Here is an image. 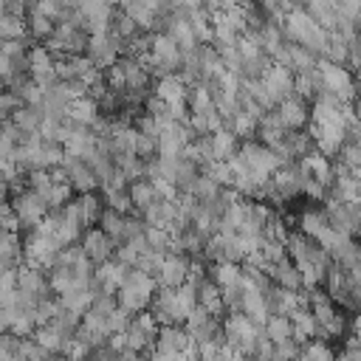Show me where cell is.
I'll list each match as a JSON object with an SVG mask.
<instances>
[{
  "mask_svg": "<svg viewBox=\"0 0 361 361\" xmlns=\"http://www.w3.org/2000/svg\"><path fill=\"white\" fill-rule=\"evenodd\" d=\"M155 288H158V285H155L152 276H147V274L130 268L127 276H124V282H121V288L116 290V305H118L127 316H135V313H141V310L149 307V299H152Z\"/></svg>",
  "mask_w": 361,
  "mask_h": 361,
  "instance_id": "cell-1",
  "label": "cell"
},
{
  "mask_svg": "<svg viewBox=\"0 0 361 361\" xmlns=\"http://www.w3.org/2000/svg\"><path fill=\"white\" fill-rule=\"evenodd\" d=\"M56 254H59V245L42 228H31L25 234V240L20 243V257L25 259L23 265H31V268H39V271H51Z\"/></svg>",
  "mask_w": 361,
  "mask_h": 361,
  "instance_id": "cell-2",
  "label": "cell"
},
{
  "mask_svg": "<svg viewBox=\"0 0 361 361\" xmlns=\"http://www.w3.org/2000/svg\"><path fill=\"white\" fill-rule=\"evenodd\" d=\"M316 76H319V93H330L338 102H353L355 99V82H353V71H347L344 65H333L324 59H316Z\"/></svg>",
  "mask_w": 361,
  "mask_h": 361,
  "instance_id": "cell-3",
  "label": "cell"
},
{
  "mask_svg": "<svg viewBox=\"0 0 361 361\" xmlns=\"http://www.w3.org/2000/svg\"><path fill=\"white\" fill-rule=\"evenodd\" d=\"M237 155L243 158V164L248 166V172H251V178H254L257 183H268L271 175L282 166V161L274 155V149L262 147L259 141H240Z\"/></svg>",
  "mask_w": 361,
  "mask_h": 361,
  "instance_id": "cell-4",
  "label": "cell"
},
{
  "mask_svg": "<svg viewBox=\"0 0 361 361\" xmlns=\"http://www.w3.org/2000/svg\"><path fill=\"white\" fill-rule=\"evenodd\" d=\"M220 330H223V338L234 347V353H243V355L251 353L257 336L262 333V327H257V324H254L245 313H240V310H231V313L220 322Z\"/></svg>",
  "mask_w": 361,
  "mask_h": 361,
  "instance_id": "cell-5",
  "label": "cell"
},
{
  "mask_svg": "<svg viewBox=\"0 0 361 361\" xmlns=\"http://www.w3.org/2000/svg\"><path fill=\"white\" fill-rule=\"evenodd\" d=\"M302 180H305V172H302V166H299L296 161L282 164V166L271 175V180H268V200H274V203H288V200L299 197V195H302Z\"/></svg>",
  "mask_w": 361,
  "mask_h": 361,
  "instance_id": "cell-6",
  "label": "cell"
},
{
  "mask_svg": "<svg viewBox=\"0 0 361 361\" xmlns=\"http://www.w3.org/2000/svg\"><path fill=\"white\" fill-rule=\"evenodd\" d=\"M158 322H155V316L149 313V310H141V313H135V316H130V322H127V327H124V347L130 350V353H144V350H149L152 347V341H155V336H158Z\"/></svg>",
  "mask_w": 361,
  "mask_h": 361,
  "instance_id": "cell-7",
  "label": "cell"
},
{
  "mask_svg": "<svg viewBox=\"0 0 361 361\" xmlns=\"http://www.w3.org/2000/svg\"><path fill=\"white\" fill-rule=\"evenodd\" d=\"M85 45H87V34L73 28V25H68V23H56L54 34L45 39V48L54 54V59L79 56V54H85Z\"/></svg>",
  "mask_w": 361,
  "mask_h": 361,
  "instance_id": "cell-8",
  "label": "cell"
},
{
  "mask_svg": "<svg viewBox=\"0 0 361 361\" xmlns=\"http://www.w3.org/2000/svg\"><path fill=\"white\" fill-rule=\"evenodd\" d=\"M8 209H11L14 220H17V226H20V228H28V231H31L34 226H39L42 217L48 214V206H45L42 197L34 195L31 189H25V192H20V195H11V197H8Z\"/></svg>",
  "mask_w": 361,
  "mask_h": 361,
  "instance_id": "cell-9",
  "label": "cell"
},
{
  "mask_svg": "<svg viewBox=\"0 0 361 361\" xmlns=\"http://www.w3.org/2000/svg\"><path fill=\"white\" fill-rule=\"evenodd\" d=\"M85 56H87V62H90L96 71H104V68H110V65L118 62V56H121V42H118L110 31H104V34H87Z\"/></svg>",
  "mask_w": 361,
  "mask_h": 361,
  "instance_id": "cell-10",
  "label": "cell"
},
{
  "mask_svg": "<svg viewBox=\"0 0 361 361\" xmlns=\"http://www.w3.org/2000/svg\"><path fill=\"white\" fill-rule=\"evenodd\" d=\"M54 54L45 48V45H28V54H25V73H28V79L39 87V90H45L48 85H54L56 82V73H54Z\"/></svg>",
  "mask_w": 361,
  "mask_h": 361,
  "instance_id": "cell-11",
  "label": "cell"
},
{
  "mask_svg": "<svg viewBox=\"0 0 361 361\" xmlns=\"http://www.w3.org/2000/svg\"><path fill=\"white\" fill-rule=\"evenodd\" d=\"M322 203H324L322 212H324L327 223L336 231H341V234H347V237L355 240V231H358V203H341V200H336L330 195Z\"/></svg>",
  "mask_w": 361,
  "mask_h": 361,
  "instance_id": "cell-12",
  "label": "cell"
},
{
  "mask_svg": "<svg viewBox=\"0 0 361 361\" xmlns=\"http://www.w3.org/2000/svg\"><path fill=\"white\" fill-rule=\"evenodd\" d=\"M59 166H62V172H65V183L71 186V192H73V195H87V192H96L99 180H96V175L90 172V166H87L85 161L65 155Z\"/></svg>",
  "mask_w": 361,
  "mask_h": 361,
  "instance_id": "cell-13",
  "label": "cell"
},
{
  "mask_svg": "<svg viewBox=\"0 0 361 361\" xmlns=\"http://www.w3.org/2000/svg\"><path fill=\"white\" fill-rule=\"evenodd\" d=\"M183 330L189 336L192 344H200V341H212V338H220L223 330H220V319L217 316H209L206 310L195 307L189 313V319L183 322Z\"/></svg>",
  "mask_w": 361,
  "mask_h": 361,
  "instance_id": "cell-14",
  "label": "cell"
},
{
  "mask_svg": "<svg viewBox=\"0 0 361 361\" xmlns=\"http://www.w3.org/2000/svg\"><path fill=\"white\" fill-rule=\"evenodd\" d=\"M79 245H82L85 257H87L93 265H102V262L113 259V251H116L113 240H110V237H107L102 228H96V226L82 231V240H79Z\"/></svg>",
  "mask_w": 361,
  "mask_h": 361,
  "instance_id": "cell-15",
  "label": "cell"
},
{
  "mask_svg": "<svg viewBox=\"0 0 361 361\" xmlns=\"http://www.w3.org/2000/svg\"><path fill=\"white\" fill-rule=\"evenodd\" d=\"M262 85H265V90H268V96L279 104L282 99H288V96H293V73L288 71V68H279V65H268L259 76H257Z\"/></svg>",
  "mask_w": 361,
  "mask_h": 361,
  "instance_id": "cell-16",
  "label": "cell"
},
{
  "mask_svg": "<svg viewBox=\"0 0 361 361\" xmlns=\"http://www.w3.org/2000/svg\"><path fill=\"white\" fill-rule=\"evenodd\" d=\"M189 274V257L183 254H164V262L155 274V285L158 288H180L186 282Z\"/></svg>",
  "mask_w": 361,
  "mask_h": 361,
  "instance_id": "cell-17",
  "label": "cell"
},
{
  "mask_svg": "<svg viewBox=\"0 0 361 361\" xmlns=\"http://www.w3.org/2000/svg\"><path fill=\"white\" fill-rule=\"evenodd\" d=\"M192 347L186 330L180 324H161L158 327V336L152 341V350H161V353H172V355H186V350Z\"/></svg>",
  "mask_w": 361,
  "mask_h": 361,
  "instance_id": "cell-18",
  "label": "cell"
},
{
  "mask_svg": "<svg viewBox=\"0 0 361 361\" xmlns=\"http://www.w3.org/2000/svg\"><path fill=\"white\" fill-rule=\"evenodd\" d=\"M274 113H276V118H279V124L285 127V130H305L307 127V102H302V99H296V96H288V99H282L276 107H274Z\"/></svg>",
  "mask_w": 361,
  "mask_h": 361,
  "instance_id": "cell-19",
  "label": "cell"
},
{
  "mask_svg": "<svg viewBox=\"0 0 361 361\" xmlns=\"http://www.w3.org/2000/svg\"><path fill=\"white\" fill-rule=\"evenodd\" d=\"M265 299H268V310L276 316H290L293 310L305 307V290H285V288L271 285Z\"/></svg>",
  "mask_w": 361,
  "mask_h": 361,
  "instance_id": "cell-20",
  "label": "cell"
},
{
  "mask_svg": "<svg viewBox=\"0 0 361 361\" xmlns=\"http://www.w3.org/2000/svg\"><path fill=\"white\" fill-rule=\"evenodd\" d=\"M296 164L302 166V172H305L307 178H313V180H319L324 189H330V183H333V161H330V158H324L322 152L310 149V152L302 155Z\"/></svg>",
  "mask_w": 361,
  "mask_h": 361,
  "instance_id": "cell-21",
  "label": "cell"
},
{
  "mask_svg": "<svg viewBox=\"0 0 361 361\" xmlns=\"http://www.w3.org/2000/svg\"><path fill=\"white\" fill-rule=\"evenodd\" d=\"M17 290H23V293H28V296H34V299L51 296L45 271L31 268V265H20V268H17Z\"/></svg>",
  "mask_w": 361,
  "mask_h": 361,
  "instance_id": "cell-22",
  "label": "cell"
},
{
  "mask_svg": "<svg viewBox=\"0 0 361 361\" xmlns=\"http://www.w3.org/2000/svg\"><path fill=\"white\" fill-rule=\"evenodd\" d=\"M243 285V282H240ZM240 313H245L257 327H262L265 324V319L271 316V310H268V299H265V293L262 290H254V288H245L243 285V299H240Z\"/></svg>",
  "mask_w": 361,
  "mask_h": 361,
  "instance_id": "cell-23",
  "label": "cell"
},
{
  "mask_svg": "<svg viewBox=\"0 0 361 361\" xmlns=\"http://www.w3.org/2000/svg\"><path fill=\"white\" fill-rule=\"evenodd\" d=\"M175 214H178L175 200H155L152 206H147V209L141 212V223L149 226V228H164V231H166V228L172 226Z\"/></svg>",
  "mask_w": 361,
  "mask_h": 361,
  "instance_id": "cell-24",
  "label": "cell"
},
{
  "mask_svg": "<svg viewBox=\"0 0 361 361\" xmlns=\"http://www.w3.org/2000/svg\"><path fill=\"white\" fill-rule=\"evenodd\" d=\"M186 93L189 87L180 82L178 73H166V76H158L155 87H152V96L161 99L164 104H175V102H186Z\"/></svg>",
  "mask_w": 361,
  "mask_h": 361,
  "instance_id": "cell-25",
  "label": "cell"
},
{
  "mask_svg": "<svg viewBox=\"0 0 361 361\" xmlns=\"http://www.w3.org/2000/svg\"><path fill=\"white\" fill-rule=\"evenodd\" d=\"M195 288V299H197V307L206 310L209 316H220L223 313V299H220V288L206 276L200 282L192 285Z\"/></svg>",
  "mask_w": 361,
  "mask_h": 361,
  "instance_id": "cell-26",
  "label": "cell"
},
{
  "mask_svg": "<svg viewBox=\"0 0 361 361\" xmlns=\"http://www.w3.org/2000/svg\"><path fill=\"white\" fill-rule=\"evenodd\" d=\"M285 133H288V130L279 124L276 113L271 110V113H262V116H259V121H257V133H254V135L259 138V144H262V147L274 149V147L285 138Z\"/></svg>",
  "mask_w": 361,
  "mask_h": 361,
  "instance_id": "cell-27",
  "label": "cell"
},
{
  "mask_svg": "<svg viewBox=\"0 0 361 361\" xmlns=\"http://www.w3.org/2000/svg\"><path fill=\"white\" fill-rule=\"evenodd\" d=\"M209 147H212V161H228L237 152L240 138L228 127H220V130L209 133Z\"/></svg>",
  "mask_w": 361,
  "mask_h": 361,
  "instance_id": "cell-28",
  "label": "cell"
},
{
  "mask_svg": "<svg viewBox=\"0 0 361 361\" xmlns=\"http://www.w3.org/2000/svg\"><path fill=\"white\" fill-rule=\"evenodd\" d=\"M65 116L73 121V124H82V127H90L102 113H99V104L90 99V96H82V99H73L68 102L65 107Z\"/></svg>",
  "mask_w": 361,
  "mask_h": 361,
  "instance_id": "cell-29",
  "label": "cell"
},
{
  "mask_svg": "<svg viewBox=\"0 0 361 361\" xmlns=\"http://www.w3.org/2000/svg\"><path fill=\"white\" fill-rule=\"evenodd\" d=\"M127 197H130L133 212H144L147 206H152V203L158 200V192H155L152 180L138 178V180H130V183H127Z\"/></svg>",
  "mask_w": 361,
  "mask_h": 361,
  "instance_id": "cell-30",
  "label": "cell"
},
{
  "mask_svg": "<svg viewBox=\"0 0 361 361\" xmlns=\"http://www.w3.org/2000/svg\"><path fill=\"white\" fill-rule=\"evenodd\" d=\"M73 200H76V212H79V223H82V228H93V226L99 223L102 209H104L102 197H99L96 192H87V195H76Z\"/></svg>",
  "mask_w": 361,
  "mask_h": 361,
  "instance_id": "cell-31",
  "label": "cell"
},
{
  "mask_svg": "<svg viewBox=\"0 0 361 361\" xmlns=\"http://www.w3.org/2000/svg\"><path fill=\"white\" fill-rule=\"evenodd\" d=\"M330 223H327V217H324V212L322 209H305V212H299V217H296V231L299 234H305V237H310V240H316L324 228H327Z\"/></svg>",
  "mask_w": 361,
  "mask_h": 361,
  "instance_id": "cell-32",
  "label": "cell"
},
{
  "mask_svg": "<svg viewBox=\"0 0 361 361\" xmlns=\"http://www.w3.org/2000/svg\"><path fill=\"white\" fill-rule=\"evenodd\" d=\"M28 338H34L45 353H51V355H62V350H65V344L71 341V338H65L54 324H42V327H37Z\"/></svg>",
  "mask_w": 361,
  "mask_h": 361,
  "instance_id": "cell-33",
  "label": "cell"
},
{
  "mask_svg": "<svg viewBox=\"0 0 361 361\" xmlns=\"http://www.w3.org/2000/svg\"><path fill=\"white\" fill-rule=\"evenodd\" d=\"M288 319H290V327H293V336H290L293 341L305 344V341L316 338V322H313V316H310V310H307V307L293 310Z\"/></svg>",
  "mask_w": 361,
  "mask_h": 361,
  "instance_id": "cell-34",
  "label": "cell"
},
{
  "mask_svg": "<svg viewBox=\"0 0 361 361\" xmlns=\"http://www.w3.org/2000/svg\"><path fill=\"white\" fill-rule=\"evenodd\" d=\"M197 59H200V79L203 82H214L226 71L220 62V54L212 45H197Z\"/></svg>",
  "mask_w": 361,
  "mask_h": 361,
  "instance_id": "cell-35",
  "label": "cell"
},
{
  "mask_svg": "<svg viewBox=\"0 0 361 361\" xmlns=\"http://www.w3.org/2000/svg\"><path fill=\"white\" fill-rule=\"evenodd\" d=\"M8 121L23 133V135H28V133H39V124H42V113L37 110V107H28V104H23V107H17L11 116H8Z\"/></svg>",
  "mask_w": 361,
  "mask_h": 361,
  "instance_id": "cell-36",
  "label": "cell"
},
{
  "mask_svg": "<svg viewBox=\"0 0 361 361\" xmlns=\"http://www.w3.org/2000/svg\"><path fill=\"white\" fill-rule=\"evenodd\" d=\"M240 276H243V268H240L237 262H212V268H209V279H212L220 290L237 285Z\"/></svg>",
  "mask_w": 361,
  "mask_h": 361,
  "instance_id": "cell-37",
  "label": "cell"
},
{
  "mask_svg": "<svg viewBox=\"0 0 361 361\" xmlns=\"http://www.w3.org/2000/svg\"><path fill=\"white\" fill-rule=\"evenodd\" d=\"M319 76H316V68L313 71H305V73H296L293 76V96L296 99H302V102H313L316 96H319Z\"/></svg>",
  "mask_w": 361,
  "mask_h": 361,
  "instance_id": "cell-38",
  "label": "cell"
},
{
  "mask_svg": "<svg viewBox=\"0 0 361 361\" xmlns=\"http://www.w3.org/2000/svg\"><path fill=\"white\" fill-rule=\"evenodd\" d=\"M186 110H189V113H197V116H206V113L214 110L212 93H209V85H206V82L189 87V93H186Z\"/></svg>",
  "mask_w": 361,
  "mask_h": 361,
  "instance_id": "cell-39",
  "label": "cell"
},
{
  "mask_svg": "<svg viewBox=\"0 0 361 361\" xmlns=\"http://www.w3.org/2000/svg\"><path fill=\"white\" fill-rule=\"evenodd\" d=\"M183 195H189V197H195L197 203H203V200L217 197V195H220V186H217L206 172H197V175H195V180L183 189Z\"/></svg>",
  "mask_w": 361,
  "mask_h": 361,
  "instance_id": "cell-40",
  "label": "cell"
},
{
  "mask_svg": "<svg viewBox=\"0 0 361 361\" xmlns=\"http://www.w3.org/2000/svg\"><path fill=\"white\" fill-rule=\"evenodd\" d=\"M124 217L127 214H118V212H113V209H102V214H99V223H96V228H102L110 240H113V245H118L124 237Z\"/></svg>",
  "mask_w": 361,
  "mask_h": 361,
  "instance_id": "cell-41",
  "label": "cell"
},
{
  "mask_svg": "<svg viewBox=\"0 0 361 361\" xmlns=\"http://www.w3.org/2000/svg\"><path fill=\"white\" fill-rule=\"evenodd\" d=\"M262 336H265L271 344H279V341L290 338V336H293L290 319H288V316H276V313H271V316L265 319V324H262Z\"/></svg>",
  "mask_w": 361,
  "mask_h": 361,
  "instance_id": "cell-42",
  "label": "cell"
},
{
  "mask_svg": "<svg viewBox=\"0 0 361 361\" xmlns=\"http://www.w3.org/2000/svg\"><path fill=\"white\" fill-rule=\"evenodd\" d=\"M56 299H59V305H62L65 310L82 316V313L90 307V302H93V288H76V290H68V293H62V296H56Z\"/></svg>",
  "mask_w": 361,
  "mask_h": 361,
  "instance_id": "cell-43",
  "label": "cell"
},
{
  "mask_svg": "<svg viewBox=\"0 0 361 361\" xmlns=\"http://www.w3.org/2000/svg\"><path fill=\"white\" fill-rule=\"evenodd\" d=\"M133 23H135V28L138 31H155V14L144 6V3H138V0H130V3H124V6H118Z\"/></svg>",
  "mask_w": 361,
  "mask_h": 361,
  "instance_id": "cell-44",
  "label": "cell"
},
{
  "mask_svg": "<svg viewBox=\"0 0 361 361\" xmlns=\"http://www.w3.org/2000/svg\"><path fill=\"white\" fill-rule=\"evenodd\" d=\"M20 259V237L17 231H0V271L14 268Z\"/></svg>",
  "mask_w": 361,
  "mask_h": 361,
  "instance_id": "cell-45",
  "label": "cell"
},
{
  "mask_svg": "<svg viewBox=\"0 0 361 361\" xmlns=\"http://www.w3.org/2000/svg\"><path fill=\"white\" fill-rule=\"evenodd\" d=\"M226 127H228L240 141H251V135L257 133V118H254L251 113H245V110L237 107V113L226 121Z\"/></svg>",
  "mask_w": 361,
  "mask_h": 361,
  "instance_id": "cell-46",
  "label": "cell"
},
{
  "mask_svg": "<svg viewBox=\"0 0 361 361\" xmlns=\"http://www.w3.org/2000/svg\"><path fill=\"white\" fill-rule=\"evenodd\" d=\"M121 45L130 39V37H135L138 34V28H135V23L121 11V8H113V14H110V28H107Z\"/></svg>",
  "mask_w": 361,
  "mask_h": 361,
  "instance_id": "cell-47",
  "label": "cell"
},
{
  "mask_svg": "<svg viewBox=\"0 0 361 361\" xmlns=\"http://www.w3.org/2000/svg\"><path fill=\"white\" fill-rule=\"evenodd\" d=\"M333 358H336V353H333V347L324 338H310L299 350V358L296 361H333Z\"/></svg>",
  "mask_w": 361,
  "mask_h": 361,
  "instance_id": "cell-48",
  "label": "cell"
},
{
  "mask_svg": "<svg viewBox=\"0 0 361 361\" xmlns=\"http://www.w3.org/2000/svg\"><path fill=\"white\" fill-rule=\"evenodd\" d=\"M113 166H116V169L127 178V183H130V180L144 178L147 161H141V158H135V155H113Z\"/></svg>",
  "mask_w": 361,
  "mask_h": 361,
  "instance_id": "cell-49",
  "label": "cell"
},
{
  "mask_svg": "<svg viewBox=\"0 0 361 361\" xmlns=\"http://www.w3.org/2000/svg\"><path fill=\"white\" fill-rule=\"evenodd\" d=\"M338 166H344L350 175H358L361 172V147L358 144H350V141H344L341 144V149H338V161H336Z\"/></svg>",
  "mask_w": 361,
  "mask_h": 361,
  "instance_id": "cell-50",
  "label": "cell"
},
{
  "mask_svg": "<svg viewBox=\"0 0 361 361\" xmlns=\"http://www.w3.org/2000/svg\"><path fill=\"white\" fill-rule=\"evenodd\" d=\"M102 203L104 209H113L118 214H133V206H130V197H127V189H102Z\"/></svg>",
  "mask_w": 361,
  "mask_h": 361,
  "instance_id": "cell-51",
  "label": "cell"
},
{
  "mask_svg": "<svg viewBox=\"0 0 361 361\" xmlns=\"http://www.w3.org/2000/svg\"><path fill=\"white\" fill-rule=\"evenodd\" d=\"M28 34H25V20H20V17H11V14H0V39L6 42V39H25Z\"/></svg>",
  "mask_w": 361,
  "mask_h": 361,
  "instance_id": "cell-52",
  "label": "cell"
},
{
  "mask_svg": "<svg viewBox=\"0 0 361 361\" xmlns=\"http://www.w3.org/2000/svg\"><path fill=\"white\" fill-rule=\"evenodd\" d=\"M144 243H147V248L155 251V254H169L172 237H169V231H164V228H149V226H144Z\"/></svg>",
  "mask_w": 361,
  "mask_h": 361,
  "instance_id": "cell-53",
  "label": "cell"
},
{
  "mask_svg": "<svg viewBox=\"0 0 361 361\" xmlns=\"http://www.w3.org/2000/svg\"><path fill=\"white\" fill-rule=\"evenodd\" d=\"M161 262H164V254H155V251H144V254H138V259H135V265H133V268L155 279V274H158Z\"/></svg>",
  "mask_w": 361,
  "mask_h": 361,
  "instance_id": "cell-54",
  "label": "cell"
},
{
  "mask_svg": "<svg viewBox=\"0 0 361 361\" xmlns=\"http://www.w3.org/2000/svg\"><path fill=\"white\" fill-rule=\"evenodd\" d=\"M299 341H293V338H285V341H279V344H274V361H296L299 358Z\"/></svg>",
  "mask_w": 361,
  "mask_h": 361,
  "instance_id": "cell-55",
  "label": "cell"
},
{
  "mask_svg": "<svg viewBox=\"0 0 361 361\" xmlns=\"http://www.w3.org/2000/svg\"><path fill=\"white\" fill-rule=\"evenodd\" d=\"M17 107H23V99L14 90H0V121H8Z\"/></svg>",
  "mask_w": 361,
  "mask_h": 361,
  "instance_id": "cell-56",
  "label": "cell"
},
{
  "mask_svg": "<svg viewBox=\"0 0 361 361\" xmlns=\"http://www.w3.org/2000/svg\"><path fill=\"white\" fill-rule=\"evenodd\" d=\"M333 361H361V350H358V338L347 336V344L338 350V355Z\"/></svg>",
  "mask_w": 361,
  "mask_h": 361,
  "instance_id": "cell-57",
  "label": "cell"
},
{
  "mask_svg": "<svg viewBox=\"0 0 361 361\" xmlns=\"http://www.w3.org/2000/svg\"><path fill=\"white\" fill-rule=\"evenodd\" d=\"M231 6H234V0H203V8L206 11H226Z\"/></svg>",
  "mask_w": 361,
  "mask_h": 361,
  "instance_id": "cell-58",
  "label": "cell"
},
{
  "mask_svg": "<svg viewBox=\"0 0 361 361\" xmlns=\"http://www.w3.org/2000/svg\"><path fill=\"white\" fill-rule=\"evenodd\" d=\"M116 361H144V358H141V353H130V350H124V353L116 355Z\"/></svg>",
  "mask_w": 361,
  "mask_h": 361,
  "instance_id": "cell-59",
  "label": "cell"
},
{
  "mask_svg": "<svg viewBox=\"0 0 361 361\" xmlns=\"http://www.w3.org/2000/svg\"><path fill=\"white\" fill-rule=\"evenodd\" d=\"M56 8H62V11H71L73 8V0H51Z\"/></svg>",
  "mask_w": 361,
  "mask_h": 361,
  "instance_id": "cell-60",
  "label": "cell"
},
{
  "mask_svg": "<svg viewBox=\"0 0 361 361\" xmlns=\"http://www.w3.org/2000/svg\"><path fill=\"white\" fill-rule=\"evenodd\" d=\"M104 6H110V8H118V0H102Z\"/></svg>",
  "mask_w": 361,
  "mask_h": 361,
  "instance_id": "cell-61",
  "label": "cell"
},
{
  "mask_svg": "<svg viewBox=\"0 0 361 361\" xmlns=\"http://www.w3.org/2000/svg\"><path fill=\"white\" fill-rule=\"evenodd\" d=\"M3 11H6V0H0V14H3Z\"/></svg>",
  "mask_w": 361,
  "mask_h": 361,
  "instance_id": "cell-62",
  "label": "cell"
},
{
  "mask_svg": "<svg viewBox=\"0 0 361 361\" xmlns=\"http://www.w3.org/2000/svg\"><path fill=\"white\" fill-rule=\"evenodd\" d=\"M293 3H299V6H305V3H307V0H293Z\"/></svg>",
  "mask_w": 361,
  "mask_h": 361,
  "instance_id": "cell-63",
  "label": "cell"
}]
</instances>
